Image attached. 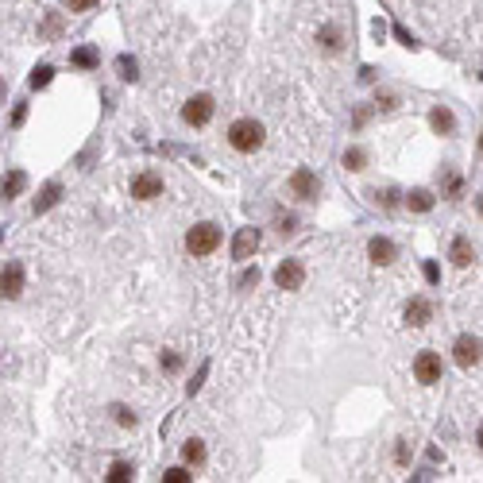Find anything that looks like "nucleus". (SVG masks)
<instances>
[{
  "label": "nucleus",
  "instance_id": "14",
  "mask_svg": "<svg viewBox=\"0 0 483 483\" xmlns=\"http://www.w3.org/2000/svg\"><path fill=\"white\" fill-rule=\"evenodd\" d=\"M449 259H453L456 267H468V263L475 259V251H472V244H468L464 236H456V240H453V247H449Z\"/></svg>",
  "mask_w": 483,
  "mask_h": 483
},
{
  "label": "nucleus",
  "instance_id": "18",
  "mask_svg": "<svg viewBox=\"0 0 483 483\" xmlns=\"http://www.w3.org/2000/svg\"><path fill=\"white\" fill-rule=\"evenodd\" d=\"M182 460L186 464H205V444H201L198 437H189V441L182 444Z\"/></svg>",
  "mask_w": 483,
  "mask_h": 483
},
{
  "label": "nucleus",
  "instance_id": "35",
  "mask_svg": "<svg viewBox=\"0 0 483 483\" xmlns=\"http://www.w3.org/2000/svg\"><path fill=\"white\" fill-rule=\"evenodd\" d=\"M480 213H483V198H480Z\"/></svg>",
  "mask_w": 483,
  "mask_h": 483
},
{
  "label": "nucleus",
  "instance_id": "25",
  "mask_svg": "<svg viewBox=\"0 0 483 483\" xmlns=\"http://www.w3.org/2000/svg\"><path fill=\"white\" fill-rule=\"evenodd\" d=\"M112 414H116V422H120V425H132V429H136V422H139V418L132 414L128 406H112Z\"/></svg>",
  "mask_w": 483,
  "mask_h": 483
},
{
  "label": "nucleus",
  "instance_id": "1",
  "mask_svg": "<svg viewBox=\"0 0 483 483\" xmlns=\"http://www.w3.org/2000/svg\"><path fill=\"white\" fill-rule=\"evenodd\" d=\"M228 147L232 151H256V147H263V124L259 120H251V116H240V120H232L228 124Z\"/></svg>",
  "mask_w": 483,
  "mask_h": 483
},
{
  "label": "nucleus",
  "instance_id": "30",
  "mask_svg": "<svg viewBox=\"0 0 483 483\" xmlns=\"http://www.w3.org/2000/svg\"><path fill=\"white\" fill-rule=\"evenodd\" d=\"M93 4H97V0H66V8H70V12H89Z\"/></svg>",
  "mask_w": 483,
  "mask_h": 483
},
{
  "label": "nucleus",
  "instance_id": "20",
  "mask_svg": "<svg viewBox=\"0 0 483 483\" xmlns=\"http://www.w3.org/2000/svg\"><path fill=\"white\" fill-rule=\"evenodd\" d=\"M317 43H321L329 54H336V50H340V31H336V28H321V31H317Z\"/></svg>",
  "mask_w": 483,
  "mask_h": 483
},
{
  "label": "nucleus",
  "instance_id": "17",
  "mask_svg": "<svg viewBox=\"0 0 483 483\" xmlns=\"http://www.w3.org/2000/svg\"><path fill=\"white\" fill-rule=\"evenodd\" d=\"M23 186H28V174H23V170H12L8 178H4V198H20L23 194Z\"/></svg>",
  "mask_w": 483,
  "mask_h": 483
},
{
  "label": "nucleus",
  "instance_id": "33",
  "mask_svg": "<svg viewBox=\"0 0 483 483\" xmlns=\"http://www.w3.org/2000/svg\"><path fill=\"white\" fill-rule=\"evenodd\" d=\"M475 444H480V449H483V425H480V433H475Z\"/></svg>",
  "mask_w": 483,
  "mask_h": 483
},
{
  "label": "nucleus",
  "instance_id": "4",
  "mask_svg": "<svg viewBox=\"0 0 483 483\" xmlns=\"http://www.w3.org/2000/svg\"><path fill=\"white\" fill-rule=\"evenodd\" d=\"M480 356H483L480 336L460 333V336L453 340V360H456V367H475V364H480Z\"/></svg>",
  "mask_w": 483,
  "mask_h": 483
},
{
  "label": "nucleus",
  "instance_id": "34",
  "mask_svg": "<svg viewBox=\"0 0 483 483\" xmlns=\"http://www.w3.org/2000/svg\"><path fill=\"white\" fill-rule=\"evenodd\" d=\"M480 155H483V139H480Z\"/></svg>",
  "mask_w": 483,
  "mask_h": 483
},
{
  "label": "nucleus",
  "instance_id": "24",
  "mask_svg": "<svg viewBox=\"0 0 483 483\" xmlns=\"http://www.w3.org/2000/svg\"><path fill=\"white\" fill-rule=\"evenodd\" d=\"M345 167H348V170H364V167H367V155H364L360 147H348V151H345Z\"/></svg>",
  "mask_w": 483,
  "mask_h": 483
},
{
  "label": "nucleus",
  "instance_id": "22",
  "mask_svg": "<svg viewBox=\"0 0 483 483\" xmlns=\"http://www.w3.org/2000/svg\"><path fill=\"white\" fill-rule=\"evenodd\" d=\"M50 78H54V66H35L31 70V89H47Z\"/></svg>",
  "mask_w": 483,
  "mask_h": 483
},
{
  "label": "nucleus",
  "instance_id": "32",
  "mask_svg": "<svg viewBox=\"0 0 483 483\" xmlns=\"http://www.w3.org/2000/svg\"><path fill=\"white\" fill-rule=\"evenodd\" d=\"M422 271H425V278H429V282H437V278H441V271H437V263H425Z\"/></svg>",
  "mask_w": 483,
  "mask_h": 483
},
{
  "label": "nucleus",
  "instance_id": "11",
  "mask_svg": "<svg viewBox=\"0 0 483 483\" xmlns=\"http://www.w3.org/2000/svg\"><path fill=\"white\" fill-rule=\"evenodd\" d=\"M0 286H4V298H20L23 294V267L20 263H8V267H4Z\"/></svg>",
  "mask_w": 483,
  "mask_h": 483
},
{
  "label": "nucleus",
  "instance_id": "19",
  "mask_svg": "<svg viewBox=\"0 0 483 483\" xmlns=\"http://www.w3.org/2000/svg\"><path fill=\"white\" fill-rule=\"evenodd\" d=\"M70 62H74V66H81V70H93L101 59H97V50H93V47H78L74 54H70Z\"/></svg>",
  "mask_w": 483,
  "mask_h": 483
},
{
  "label": "nucleus",
  "instance_id": "31",
  "mask_svg": "<svg viewBox=\"0 0 483 483\" xmlns=\"http://www.w3.org/2000/svg\"><path fill=\"white\" fill-rule=\"evenodd\" d=\"M278 232H282V236L286 232H294V217H290V213H286V217L278 213Z\"/></svg>",
  "mask_w": 483,
  "mask_h": 483
},
{
  "label": "nucleus",
  "instance_id": "13",
  "mask_svg": "<svg viewBox=\"0 0 483 483\" xmlns=\"http://www.w3.org/2000/svg\"><path fill=\"white\" fill-rule=\"evenodd\" d=\"M429 124H433V132H441V136H453L456 132V116L444 105H437L433 112H429Z\"/></svg>",
  "mask_w": 483,
  "mask_h": 483
},
{
  "label": "nucleus",
  "instance_id": "23",
  "mask_svg": "<svg viewBox=\"0 0 483 483\" xmlns=\"http://www.w3.org/2000/svg\"><path fill=\"white\" fill-rule=\"evenodd\" d=\"M116 70H120V78H124V81H136L139 78L136 59H128V54H120V59H116Z\"/></svg>",
  "mask_w": 483,
  "mask_h": 483
},
{
  "label": "nucleus",
  "instance_id": "9",
  "mask_svg": "<svg viewBox=\"0 0 483 483\" xmlns=\"http://www.w3.org/2000/svg\"><path fill=\"white\" fill-rule=\"evenodd\" d=\"M158 194H163V178L158 174H139L136 182H132V198L136 201H155Z\"/></svg>",
  "mask_w": 483,
  "mask_h": 483
},
{
  "label": "nucleus",
  "instance_id": "2",
  "mask_svg": "<svg viewBox=\"0 0 483 483\" xmlns=\"http://www.w3.org/2000/svg\"><path fill=\"white\" fill-rule=\"evenodd\" d=\"M220 247V228L217 225H194L186 232V251L189 256H213V251H217Z\"/></svg>",
  "mask_w": 483,
  "mask_h": 483
},
{
  "label": "nucleus",
  "instance_id": "10",
  "mask_svg": "<svg viewBox=\"0 0 483 483\" xmlns=\"http://www.w3.org/2000/svg\"><path fill=\"white\" fill-rule=\"evenodd\" d=\"M367 256H371V263H379V267H387V263H395V244H391V240L387 236H375L371 244H367Z\"/></svg>",
  "mask_w": 483,
  "mask_h": 483
},
{
  "label": "nucleus",
  "instance_id": "5",
  "mask_svg": "<svg viewBox=\"0 0 483 483\" xmlns=\"http://www.w3.org/2000/svg\"><path fill=\"white\" fill-rule=\"evenodd\" d=\"M290 194H294L298 201H317V194H321V178L314 174V170H294L290 174Z\"/></svg>",
  "mask_w": 483,
  "mask_h": 483
},
{
  "label": "nucleus",
  "instance_id": "21",
  "mask_svg": "<svg viewBox=\"0 0 483 483\" xmlns=\"http://www.w3.org/2000/svg\"><path fill=\"white\" fill-rule=\"evenodd\" d=\"M132 475H136V468H132L128 460H116L109 468V475H105V480H112V483H124V480H132Z\"/></svg>",
  "mask_w": 483,
  "mask_h": 483
},
{
  "label": "nucleus",
  "instance_id": "3",
  "mask_svg": "<svg viewBox=\"0 0 483 483\" xmlns=\"http://www.w3.org/2000/svg\"><path fill=\"white\" fill-rule=\"evenodd\" d=\"M213 97H205V93H198V97H189L186 105H182V120H186L189 128H205L209 120H213Z\"/></svg>",
  "mask_w": 483,
  "mask_h": 483
},
{
  "label": "nucleus",
  "instance_id": "16",
  "mask_svg": "<svg viewBox=\"0 0 483 483\" xmlns=\"http://www.w3.org/2000/svg\"><path fill=\"white\" fill-rule=\"evenodd\" d=\"M59 198H62V186H59V182H50V186H43V194L35 198V213H47V209L54 205Z\"/></svg>",
  "mask_w": 483,
  "mask_h": 483
},
{
  "label": "nucleus",
  "instance_id": "15",
  "mask_svg": "<svg viewBox=\"0 0 483 483\" xmlns=\"http://www.w3.org/2000/svg\"><path fill=\"white\" fill-rule=\"evenodd\" d=\"M406 205L414 209V213H429V209H433V194H429V189H410V194H406Z\"/></svg>",
  "mask_w": 483,
  "mask_h": 483
},
{
  "label": "nucleus",
  "instance_id": "12",
  "mask_svg": "<svg viewBox=\"0 0 483 483\" xmlns=\"http://www.w3.org/2000/svg\"><path fill=\"white\" fill-rule=\"evenodd\" d=\"M429 317H433V306H429L425 298H410V302H406V321H410L414 329H418V325H425Z\"/></svg>",
  "mask_w": 483,
  "mask_h": 483
},
{
  "label": "nucleus",
  "instance_id": "26",
  "mask_svg": "<svg viewBox=\"0 0 483 483\" xmlns=\"http://www.w3.org/2000/svg\"><path fill=\"white\" fill-rule=\"evenodd\" d=\"M158 364H163V371H178V367H182V356H178V352H163Z\"/></svg>",
  "mask_w": 483,
  "mask_h": 483
},
{
  "label": "nucleus",
  "instance_id": "28",
  "mask_svg": "<svg viewBox=\"0 0 483 483\" xmlns=\"http://www.w3.org/2000/svg\"><path fill=\"white\" fill-rule=\"evenodd\" d=\"M205 375H209V364H201V371H198V375H194V383H189V387H186L189 395H198V391H201V383H205Z\"/></svg>",
  "mask_w": 483,
  "mask_h": 483
},
{
  "label": "nucleus",
  "instance_id": "6",
  "mask_svg": "<svg viewBox=\"0 0 483 483\" xmlns=\"http://www.w3.org/2000/svg\"><path fill=\"white\" fill-rule=\"evenodd\" d=\"M259 244H263V232H259V228H240L236 240H232V259H240V263L251 259L259 251Z\"/></svg>",
  "mask_w": 483,
  "mask_h": 483
},
{
  "label": "nucleus",
  "instance_id": "27",
  "mask_svg": "<svg viewBox=\"0 0 483 483\" xmlns=\"http://www.w3.org/2000/svg\"><path fill=\"white\" fill-rule=\"evenodd\" d=\"M163 480H167V483H186L189 472H186V468H167V475H163Z\"/></svg>",
  "mask_w": 483,
  "mask_h": 483
},
{
  "label": "nucleus",
  "instance_id": "8",
  "mask_svg": "<svg viewBox=\"0 0 483 483\" xmlns=\"http://www.w3.org/2000/svg\"><path fill=\"white\" fill-rule=\"evenodd\" d=\"M275 282H278V290H298V286L306 282V271H302L298 259H282L275 267Z\"/></svg>",
  "mask_w": 483,
  "mask_h": 483
},
{
  "label": "nucleus",
  "instance_id": "7",
  "mask_svg": "<svg viewBox=\"0 0 483 483\" xmlns=\"http://www.w3.org/2000/svg\"><path fill=\"white\" fill-rule=\"evenodd\" d=\"M441 371H444V364H441V356L437 352H422L414 360V379L418 383H441Z\"/></svg>",
  "mask_w": 483,
  "mask_h": 483
},
{
  "label": "nucleus",
  "instance_id": "29",
  "mask_svg": "<svg viewBox=\"0 0 483 483\" xmlns=\"http://www.w3.org/2000/svg\"><path fill=\"white\" fill-rule=\"evenodd\" d=\"M256 282H259V267H251V271L240 275V290H247V286H256Z\"/></svg>",
  "mask_w": 483,
  "mask_h": 483
}]
</instances>
